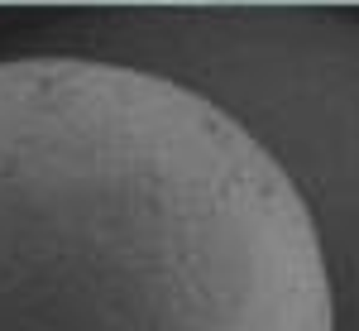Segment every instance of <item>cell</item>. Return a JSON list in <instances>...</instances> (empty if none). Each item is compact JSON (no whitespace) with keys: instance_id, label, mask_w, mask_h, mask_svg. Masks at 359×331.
Wrapping results in <instances>:
<instances>
[{"instance_id":"4","label":"cell","mask_w":359,"mask_h":331,"mask_svg":"<svg viewBox=\"0 0 359 331\" xmlns=\"http://www.w3.org/2000/svg\"><path fill=\"white\" fill-rule=\"evenodd\" d=\"M278 5H297V0H278Z\"/></svg>"},{"instance_id":"3","label":"cell","mask_w":359,"mask_h":331,"mask_svg":"<svg viewBox=\"0 0 359 331\" xmlns=\"http://www.w3.org/2000/svg\"><path fill=\"white\" fill-rule=\"evenodd\" d=\"M96 5H201V0H96Z\"/></svg>"},{"instance_id":"2","label":"cell","mask_w":359,"mask_h":331,"mask_svg":"<svg viewBox=\"0 0 359 331\" xmlns=\"http://www.w3.org/2000/svg\"><path fill=\"white\" fill-rule=\"evenodd\" d=\"M39 39L48 53L158 67L249 125L316 221L335 327L359 317V20L278 0L96 5Z\"/></svg>"},{"instance_id":"1","label":"cell","mask_w":359,"mask_h":331,"mask_svg":"<svg viewBox=\"0 0 359 331\" xmlns=\"http://www.w3.org/2000/svg\"><path fill=\"white\" fill-rule=\"evenodd\" d=\"M0 331H340L297 183L206 91L0 58Z\"/></svg>"}]
</instances>
